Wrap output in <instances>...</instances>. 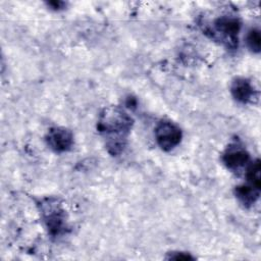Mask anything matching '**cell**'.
Listing matches in <instances>:
<instances>
[{"label":"cell","instance_id":"5","mask_svg":"<svg viewBox=\"0 0 261 261\" xmlns=\"http://www.w3.org/2000/svg\"><path fill=\"white\" fill-rule=\"evenodd\" d=\"M222 161L228 169L238 171L249 163L250 155L245 147L234 143L225 149L222 155Z\"/></svg>","mask_w":261,"mask_h":261},{"label":"cell","instance_id":"8","mask_svg":"<svg viewBox=\"0 0 261 261\" xmlns=\"http://www.w3.org/2000/svg\"><path fill=\"white\" fill-rule=\"evenodd\" d=\"M234 193L240 203L246 207H249L258 200L260 195V188L247 182L236 187Z\"/></svg>","mask_w":261,"mask_h":261},{"label":"cell","instance_id":"2","mask_svg":"<svg viewBox=\"0 0 261 261\" xmlns=\"http://www.w3.org/2000/svg\"><path fill=\"white\" fill-rule=\"evenodd\" d=\"M240 29L241 22L237 17L223 15L214 20L212 36H218L220 41L226 44L227 47L236 48Z\"/></svg>","mask_w":261,"mask_h":261},{"label":"cell","instance_id":"9","mask_svg":"<svg viewBox=\"0 0 261 261\" xmlns=\"http://www.w3.org/2000/svg\"><path fill=\"white\" fill-rule=\"evenodd\" d=\"M247 45L251 51L258 53L261 46V36L258 29H252L247 35Z\"/></svg>","mask_w":261,"mask_h":261},{"label":"cell","instance_id":"6","mask_svg":"<svg viewBox=\"0 0 261 261\" xmlns=\"http://www.w3.org/2000/svg\"><path fill=\"white\" fill-rule=\"evenodd\" d=\"M46 142L54 152L61 153L70 149L73 143V136L65 127H52L46 136Z\"/></svg>","mask_w":261,"mask_h":261},{"label":"cell","instance_id":"4","mask_svg":"<svg viewBox=\"0 0 261 261\" xmlns=\"http://www.w3.org/2000/svg\"><path fill=\"white\" fill-rule=\"evenodd\" d=\"M181 130L169 120H161L155 127V138L158 146L163 151L174 149L181 141Z\"/></svg>","mask_w":261,"mask_h":261},{"label":"cell","instance_id":"1","mask_svg":"<svg viewBox=\"0 0 261 261\" xmlns=\"http://www.w3.org/2000/svg\"><path fill=\"white\" fill-rule=\"evenodd\" d=\"M133 123V118L117 106L107 107L101 112L97 128L106 137V147L110 154L116 155L123 150Z\"/></svg>","mask_w":261,"mask_h":261},{"label":"cell","instance_id":"3","mask_svg":"<svg viewBox=\"0 0 261 261\" xmlns=\"http://www.w3.org/2000/svg\"><path fill=\"white\" fill-rule=\"evenodd\" d=\"M42 215L50 234L58 236L65 227L64 211L55 200L48 199L42 203Z\"/></svg>","mask_w":261,"mask_h":261},{"label":"cell","instance_id":"10","mask_svg":"<svg viewBox=\"0 0 261 261\" xmlns=\"http://www.w3.org/2000/svg\"><path fill=\"white\" fill-rule=\"evenodd\" d=\"M50 6H52V8H54V9H59V8H61V6H63L64 5V3L63 2H56V1H52V2H49L48 3Z\"/></svg>","mask_w":261,"mask_h":261},{"label":"cell","instance_id":"7","mask_svg":"<svg viewBox=\"0 0 261 261\" xmlns=\"http://www.w3.org/2000/svg\"><path fill=\"white\" fill-rule=\"evenodd\" d=\"M232 97L242 103H247L255 98L256 93L250 81L244 77H237L232 81L230 86Z\"/></svg>","mask_w":261,"mask_h":261}]
</instances>
